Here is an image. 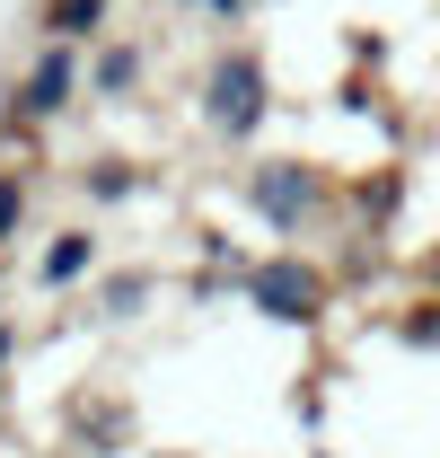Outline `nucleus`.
<instances>
[{
	"mask_svg": "<svg viewBox=\"0 0 440 458\" xmlns=\"http://www.w3.org/2000/svg\"><path fill=\"white\" fill-rule=\"evenodd\" d=\"M45 27H54V36H97V27H106V0H54Z\"/></svg>",
	"mask_w": 440,
	"mask_h": 458,
	"instance_id": "obj_7",
	"label": "nucleus"
},
{
	"mask_svg": "<svg viewBox=\"0 0 440 458\" xmlns=\"http://www.w3.org/2000/svg\"><path fill=\"white\" fill-rule=\"evenodd\" d=\"M89 194H97V203H114V194H132V176H123V168H97V176H89Z\"/></svg>",
	"mask_w": 440,
	"mask_h": 458,
	"instance_id": "obj_10",
	"label": "nucleus"
},
{
	"mask_svg": "<svg viewBox=\"0 0 440 458\" xmlns=\"http://www.w3.org/2000/svg\"><path fill=\"white\" fill-rule=\"evenodd\" d=\"M141 291H150L141 274H123V283H106V318H132V309H141Z\"/></svg>",
	"mask_w": 440,
	"mask_h": 458,
	"instance_id": "obj_9",
	"label": "nucleus"
},
{
	"mask_svg": "<svg viewBox=\"0 0 440 458\" xmlns=\"http://www.w3.org/2000/svg\"><path fill=\"white\" fill-rule=\"evenodd\" d=\"M132 80H141V54H132V45H106V54H97V80H89V89H97V98H123Z\"/></svg>",
	"mask_w": 440,
	"mask_h": 458,
	"instance_id": "obj_6",
	"label": "nucleus"
},
{
	"mask_svg": "<svg viewBox=\"0 0 440 458\" xmlns=\"http://www.w3.org/2000/svg\"><path fill=\"white\" fill-rule=\"evenodd\" d=\"M212 18H247V0H212Z\"/></svg>",
	"mask_w": 440,
	"mask_h": 458,
	"instance_id": "obj_11",
	"label": "nucleus"
},
{
	"mask_svg": "<svg viewBox=\"0 0 440 458\" xmlns=\"http://www.w3.org/2000/svg\"><path fill=\"white\" fill-rule=\"evenodd\" d=\"M71 89H80V71H71V54L54 45V54L27 71V89H18V114H9V132H18V123H45V114H62V106H71Z\"/></svg>",
	"mask_w": 440,
	"mask_h": 458,
	"instance_id": "obj_4",
	"label": "nucleus"
},
{
	"mask_svg": "<svg viewBox=\"0 0 440 458\" xmlns=\"http://www.w3.org/2000/svg\"><path fill=\"white\" fill-rule=\"evenodd\" d=\"M247 194H256V212H265L282 238H300V229L326 212V176L300 168V159H265V168L247 176Z\"/></svg>",
	"mask_w": 440,
	"mask_h": 458,
	"instance_id": "obj_1",
	"label": "nucleus"
},
{
	"mask_svg": "<svg viewBox=\"0 0 440 458\" xmlns=\"http://www.w3.org/2000/svg\"><path fill=\"white\" fill-rule=\"evenodd\" d=\"M89 265H97V238H89V229H62L54 247H45V283H80V274H89Z\"/></svg>",
	"mask_w": 440,
	"mask_h": 458,
	"instance_id": "obj_5",
	"label": "nucleus"
},
{
	"mask_svg": "<svg viewBox=\"0 0 440 458\" xmlns=\"http://www.w3.org/2000/svg\"><path fill=\"white\" fill-rule=\"evenodd\" d=\"M18 221H27V176H0V247L18 238Z\"/></svg>",
	"mask_w": 440,
	"mask_h": 458,
	"instance_id": "obj_8",
	"label": "nucleus"
},
{
	"mask_svg": "<svg viewBox=\"0 0 440 458\" xmlns=\"http://www.w3.org/2000/svg\"><path fill=\"white\" fill-rule=\"evenodd\" d=\"M203 114H212V132H229V141H247V132L265 123V71H256V54H220L212 62Z\"/></svg>",
	"mask_w": 440,
	"mask_h": 458,
	"instance_id": "obj_2",
	"label": "nucleus"
},
{
	"mask_svg": "<svg viewBox=\"0 0 440 458\" xmlns=\"http://www.w3.org/2000/svg\"><path fill=\"white\" fill-rule=\"evenodd\" d=\"M9 352H18V335H9V327H0V370H9Z\"/></svg>",
	"mask_w": 440,
	"mask_h": 458,
	"instance_id": "obj_12",
	"label": "nucleus"
},
{
	"mask_svg": "<svg viewBox=\"0 0 440 458\" xmlns=\"http://www.w3.org/2000/svg\"><path fill=\"white\" fill-rule=\"evenodd\" d=\"M256 309L265 318H282V327H309L317 309H326V274L317 265H300V256H274V265H256Z\"/></svg>",
	"mask_w": 440,
	"mask_h": 458,
	"instance_id": "obj_3",
	"label": "nucleus"
}]
</instances>
